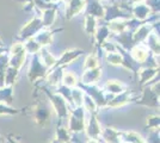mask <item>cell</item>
<instances>
[{
	"label": "cell",
	"mask_w": 160,
	"mask_h": 143,
	"mask_svg": "<svg viewBox=\"0 0 160 143\" xmlns=\"http://www.w3.org/2000/svg\"><path fill=\"white\" fill-rule=\"evenodd\" d=\"M86 0H69L67 6V18H72L85 7Z\"/></svg>",
	"instance_id": "cell-1"
},
{
	"label": "cell",
	"mask_w": 160,
	"mask_h": 143,
	"mask_svg": "<svg viewBox=\"0 0 160 143\" xmlns=\"http://www.w3.org/2000/svg\"><path fill=\"white\" fill-rule=\"evenodd\" d=\"M133 13L139 18V19H145L148 13H149V6H147L146 4H141L138 2L135 7L133 8Z\"/></svg>",
	"instance_id": "cell-2"
},
{
	"label": "cell",
	"mask_w": 160,
	"mask_h": 143,
	"mask_svg": "<svg viewBox=\"0 0 160 143\" xmlns=\"http://www.w3.org/2000/svg\"><path fill=\"white\" fill-rule=\"evenodd\" d=\"M41 23H42V21H41L38 18L32 19V21H30L27 26H25V29H23V31H22V36H24V37L31 36L32 32H35V31L41 26Z\"/></svg>",
	"instance_id": "cell-3"
},
{
	"label": "cell",
	"mask_w": 160,
	"mask_h": 143,
	"mask_svg": "<svg viewBox=\"0 0 160 143\" xmlns=\"http://www.w3.org/2000/svg\"><path fill=\"white\" fill-rule=\"evenodd\" d=\"M54 18H55V8H48L44 11V14H43V21L42 23L44 24V25H50L54 21Z\"/></svg>",
	"instance_id": "cell-4"
},
{
	"label": "cell",
	"mask_w": 160,
	"mask_h": 143,
	"mask_svg": "<svg viewBox=\"0 0 160 143\" xmlns=\"http://www.w3.org/2000/svg\"><path fill=\"white\" fill-rule=\"evenodd\" d=\"M90 14H91V16L102 17V16H104V8H103V6L100 5L99 2L94 1V2H92L91 7H90Z\"/></svg>",
	"instance_id": "cell-5"
},
{
	"label": "cell",
	"mask_w": 160,
	"mask_h": 143,
	"mask_svg": "<svg viewBox=\"0 0 160 143\" xmlns=\"http://www.w3.org/2000/svg\"><path fill=\"white\" fill-rule=\"evenodd\" d=\"M132 1H134V2H136V4H138V2H141V1H143V0H132Z\"/></svg>",
	"instance_id": "cell-6"
},
{
	"label": "cell",
	"mask_w": 160,
	"mask_h": 143,
	"mask_svg": "<svg viewBox=\"0 0 160 143\" xmlns=\"http://www.w3.org/2000/svg\"><path fill=\"white\" fill-rule=\"evenodd\" d=\"M66 1H69V0H66Z\"/></svg>",
	"instance_id": "cell-7"
}]
</instances>
